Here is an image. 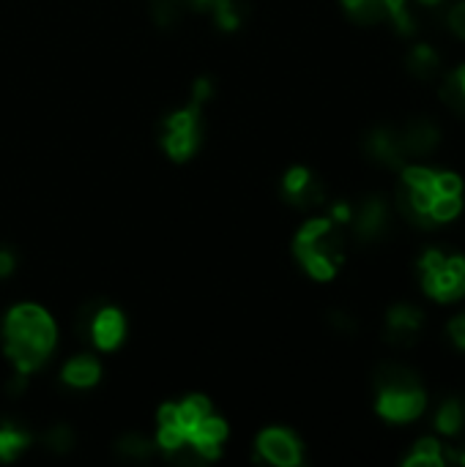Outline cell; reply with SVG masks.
Masks as SVG:
<instances>
[{
	"instance_id": "6da1fadb",
	"label": "cell",
	"mask_w": 465,
	"mask_h": 467,
	"mask_svg": "<svg viewBox=\"0 0 465 467\" xmlns=\"http://www.w3.org/2000/svg\"><path fill=\"white\" fill-rule=\"evenodd\" d=\"M225 438L227 424L214 416L211 402L206 397H186L159 410L156 446H162V451L178 465H197L214 460L222 451Z\"/></svg>"
},
{
	"instance_id": "7a4b0ae2",
	"label": "cell",
	"mask_w": 465,
	"mask_h": 467,
	"mask_svg": "<svg viewBox=\"0 0 465 467\" xmlns=\"http://www.w3.org/2000/svg\"><path fill=\"white\" fill-rule=\"evenodd\" d=\"M397 208L417 227L449 222L463 208V183L452 172L406 167L403 186L397 189Z\"/></svg>"
},
{
	"instance_id": "3957f363",
	"label": "cell",
	"mask_w": 465,
	"mask_h": 467,
	"mask_svg": "<svg viewBox=\"0 0 465 467\" xmlns=\"http://www.w3.org/2000/svg\"><path fill=\"white\" fill-rule=\"evenodd\" d=\"M58 331L52 317L36 304H19L5 315L3 345L19 375L36 372L55 350Z\"/></svg>"
},
{
	"instance_id": "277c9868",
	"label": "cell",
	"mask_w": 465,
	"mask_h": 467,
	"mask_svg": "<svg viewBox=\"0 0 465 467\" xmlns=\"http://www.w3.org/2000/svg\"><path fill=\"white\" fill-rule=\"evenodd\" d=\"M293 252H296L299 263L304 265V271L312 279L329 282L340 271L343 257H345V238H343L340 222H334V219H312L296 235Z\"/></svg>"
},
{
	"instance_id": "5b68a950",
	"label": "cell",
	"mask_w": 465,
	"mask_h": 467,
	"mask_svg": "<svg viewBox=\"0 0 465 467\" xmlns=\"http://www.w3.org/2000/svg\"><path fill=\"white\" fill-rule=\"evenodd\" d=\"M375 389H378V413L395 424L419 419L428 405L417 372L400 364H384L375 372Z\"/></svg>"
},
{
	"instance_id": "8992f818",
	"label": "cell",
	"mask_w": 465,
	"mask_h": 467,
	"mask_svg": "<svg viewBox=\"0 0 465 467\" xmlns=\"http://www.w3.org/2000/svg\"><path fill=\"white\" fill-rule=\"evenodd\" d=\"M211 99V82L200 79L195 82V93L192 101L167 115L162 123V145L167 150V156H173L175 161L189 159L197 148H200V137H203V107Z\"/></svg>"
},
{
	"instance_id": "52a82bcc",
	"label": "cell",
	"mask_w": 465,
	"mask_h": 467,
	"mask_svg": "<svg viewBox=\"0 0 465 467\" xmlns=\"http://www.w3.org/2000/svg\"><path fill=\"white\" fill-rule=\"evenodd\" d=\"M419 274L425 293L441 304L460 301L465 296V257L460 254H444L430 249L419 260Z\"/></svg>"
},
{
	"instance_id": "ba28073f",
	"label": "cell",
	"mask_w": 465,
	"mask_h": 467,
	"mask_svg": "<svg viewBox=\"0 0 465 467\" xmlns=\"http://www.w3.org/2000/svg\"><path fill=\"white\" fill-rule=\"evenodd\" d=\"M79 331L99 348V350H115L126 337V320L112 306H90L79 315Z\"/></svg>"
},
{
	"instance_id": "9c48e42d",
	"label": "cell",
	"mask_w": 465,
	"mask_h": 467,
	"mask_svg": "<svg viewBox=\"0 0 465 467\" xmlns=\"http://www.w3.org/2000/svg\"><path fill=\"white\" fill-rule=\"evenodd\" d=\"M258 454H260V460H266L269 465H301V443L293 438V432L280 430V427L260 432V438H258Z\"/></svg>"
},
{
	"instance_id": "30bf717a",
	"label": "cell",
	"mask_w": 465,
	"mask_h": 467,
	"mask_svg": "<svg viewBox=\"0 0 465 467\" xmlns=\"http://www.w3.org/2000/svg\"><path fill=\"white\" fill-rule=\"evenodd\" d=\"M282 192H285V200L296 208H318L326 202L323 183L307 167H293L282 181Z\"/></svg>"
},
{
	"instance_id": "8fae6325",
	"label": "cell",
	"mask_w": 465,
	"mask_h": 467,
	"mask_svg": "<svg viewBox=\"0 0 465 467\" xmlns=\"http://www.w3.org/2000/svg\"><path fill=\"white\" fill-rule=\"evenodd\" d=\"M348 222L354 224L356 238L370 244V241H378L389 230V208L381 197H367L359 202L356 211H351Z\"/></svg>"
},
{
	"instance_id": "7c38bea8",
	"label": "cell",
	"mask_w": 465,
	"mask_h": 467,
	"mask_svg": "<svg viewBox=\"0 0 465 467\" xmlns=\"http://www.w3.org/2000/svg\"><path fill=\"white\" fill-rule=\"evenodd\" d=\"M397 137H400V148H403L406 159H422V156L433 153L441 142L439 126L433 120H425V118H417V120L400 126Z\"/></svg>"
},
{
	"instance_id": "4fadbf2b",
	"label": "cell",
	"mask_w": 465,
	"mask_h": 467,
	"mask_svg": "<svg viewBox=\"0 0 465 467\" xmlns=\"http://www.w3.org/2000/svg\"><path fill=\"white\" fill-rule=\"evenodd\" d=\"M422 326H425L422 309L400 304L386 317V342L395 345V348H411V345H417V339L422 334Z\"/></svg>"
},
{
	"instance_id": "5bb4252c",
	"label": "cell",
	"mask_w": 465,
	"mask_h": 467,
	"mask_svg": "<svg viewBox=\"0 0 465 467\" xmlns=\"http://www.w3.org/2000/svg\"><path fill=\"white\" fill-rule=\"evenodd\" d=\"M365 150L370 153V159H375L384 167H403L406 156L400 148V137L395 126H381L375 129L367 140H365Z\"/></svg>"
},
{
	"instance_id": "9a60e30c",
	"label": "cell",
	"mask_w": 465,
	"mask_h": 467,
	"mask_svg": "<svg viewBox=\"0 0 465 467\" xmlns=\"http://www.w3.org/2000/svg\"><path fill=\"white\" fill-rule=\"evenodd\" d=\"M101 378V367L93 356H77L63 367V380L71 389H90Z\"/></svg>"
},
{
	"instance_id": "2e32d148",
	"label": "cell",
	"mask_w": 465,
	"mask_h": 467,
	"mask_svg": "<svg viewBox=\"0 0 465 467\" xmlns=\"http://www.w3.org/2000/svg\"><path fill=\"white\" fill-rule=\"evenodd\" d=\"M408 71H411L414 77H419V79H433V77L441 71V57H439V52H436L433 47H428V44L414 47L411 55H408Z\"/></svg>"
},
{
	"instance_id": "e0dca14e",
	"label": "cell",
	"mask_w": 465,
	"mask_h": 467,
	"mask_svg": "<svg viewBox=\"0 0 465 467\" xmlns=\"http://www.w3.org/2000/svg\"><path fill=\"white\" fill-rule=\"evenodd\" d=\"M27 443H30V438L25 430H19L14 424H0V462L16 460L27 449Z\"/></svg>"
},
{
	"instance_id": "ac0fdd59",
	"label": "cell",
	"mask_w": 465,
	"mask_h": 467,
	"mask_svg": "<svg viewBox=\"0 0 465 467\" xmlns=\"http://www.w3.org/2000/svg\"><path fill=\"white\" fill-rule=\"evenodd\" d=\"M343 5L362 25H375V22H381V19L389 16L384 0H343Z\"/></svg>"
},
{
	"instance_id": "d6986e66",
	"label": "cell",
	"mask_w": 465,
	"mask_h": 467,
	"mask_svg": "<svg viewBox=\"0 0 465 467\" xmlns=\"http://www.w3.org/2000/svg\"><path fill=\"white\" fill-rule=\"evenodd\" d=\"M441 99L447 107H452L458 115L465 118V66L447 74V79L441 82Z\"/></svg>"
},
{
	"instance_id": "ffe728a7",
	"label": "cell",
	"mask_w": 465,
	"mask_h": 467,
	"mask_svg": "<svg viewBox=\"0 0 465 467\" xmlns=\"http://www.w3.org/2000/svg\"><path fill=\"white\" fill-rule=\"evenodd\" d=\"M447 462L444 446L436 441H419L414 446V454L406 457V467H441Z\"/></svg>"
},
{
	"instance_id": "44dd1931",
	"label": "cell",
	"mask_w": 465,
	"mask_h": 467,
	"mask_svg": "<svg viewBox=\"0 0 465 467\" xmlns=\"http://www.w3.org/2000/svg\"><path fill=\"white\" fill-rule=\"evenodd\" d=\"M463 421L465 410L458 400H447V402L436 410V427H439V432H444V435H458L460 427H463Z\"/></svg>"
},
{
	"instance_id": "7402d4cb",
	"label": "cell",
	"mask_w": 465,
	"mask_h": 467,
	"mask_svg": "<svg viewBox=\"0 0 465 467\" xmlns=\"http://www.w3.org/2000/svg\"><path fill=\"white\" fill-rule=\"evenodd\" d=\"M244 8H247V5H244L241 0H217L211 11H214L219 27L236 30V27L241 25V19H244Z\"/></svg>"
},
{
	"instance_id": "603a6c76",
	"label": "cell",
	"mask_w": 465,
	"mask_h": 467,
	"mask_svg": "<svg viewBox=\"0 0 465 467\" xmlns=\"http://www.w3.org/2000/svg\"><path fill=\"white\" fill-rule=\"evenodd\" d=\"M118 457L121 460H129V462H143L153 454V446L148 441H143L140 435H126L118 446H115Z\"/></svg>"
},
{
	"instance_id": "cb8c5ba5",
	"label": "cell",
	"mask_w": 465,
	"mask_h": 467,
	"mask_svg": "<svg viewBox=\"0 0 465 467\" xmlns=\"http://www.w3.org/2000/svg\"><path fill=\"white\" fill-rule=\"evenodd\" d=\"M181 14H184L181 0H153V16L159 25H173L181 19Z\"/></svg>"
},
{
	"instance_id": "d4e9b609",
	"label": "cell",
	"mask_w": 465,
	"mask_h": 467,
	"mask_svg": "<svg viewBox=\"0 0 465 467\" xmlns=\"http://www.w3.org/2000/svg\"><path fill=\"white\" fill-rule=\"evenodd\" d=\"M44 443H47L49 451L66 454V451L71 449V443H74V435L69 432V427H52V430L44 435Z\"/></svg>"
},
{
	"instance_id": "484cf974",
	"label": "cell",
	"mask_w": 465,
	"mask_h": 467,
	"mask_svg": "<svg viewBox=\"0 0 465 467\" xmlns=\"http://www.w3.org/2000/svg\"><path fill=\"white\" fill-rule=\"evenodd\" d=\"M384 3H386L389 16L397 22L400 33H414V19H411L408 11H406V0H384Z\"/></svg>"
},
{
	"instance_id": "4316f807",
	"label": "cell",
	"mask_w": 465,
	"mask_h": 467,
	"mask_svg": "<svg viewBox=\"0 0 465 467\" xmlns=\"http://www.w3.org/2000/svg\"><path fill=\"white\" fill-rule=\"evenodd\" d=\"M449 25H452V30L465 38V3H458V5H452V11H449Z\"/></svg>"
},
{
	"instance_id": "83f0119b",
	"label": "cell",
	"mask_w": 465,
	"mask_h": 467,
	"mask_svg": "<svg viewBox=\"0 0 465 467\" xmlns=\"http://www.w3.org/2000/svg\"><path fill=\"white\" fill-rule=\"evenodd\" d=\"M449 337H452V342H455L460 350H465V315L455 317V320L449 323Z\"/></svg>"
},
{
	"instance_id": "f1b7e54d",
	"label": "cell",
	"mask_w": 465,
	"mask_h": 467,
	"mask_svg": "<svg viewBox=\"0 0 465 467\" xmlns=\"http://www.w3.org/2000/svg\"><path fill=\"white\" fill-rule=\"evenodd\" d=\"M16 268V257L11 249H0V276H11Z\"/></svg>"
},
{
	"instance_id": "f546056e",
	"label": "cell",
	"mask_w": 465,
	"mask_h": 467,
	"mask_svg": "<svg viewBox=\"0 0 465 467\" xmlns=\"http://www.w3.org/2000/svg\"><path fill=\"white\" fill-rule=\"evenodd\" d=\"M184 8H214L217 0H181Z\"/></svg>"
},
{
	"instance_id": "4dcf8cb0",
	"label": "cell",
	"mask_w": 465,
	"mask_h": 467,
	"mask_svg": "<svg viewBox=\"0 0 465 467\" xmlns=\"http://www.w3.org/2000/svg\"><path fill=\"white\" fill-rule=\"evenodd\" d=\"M449 460H452V462H458V465H465V446L455 449V451H449Z\"/></svg>"
},
{
	"instance_id": "1f68e13d",
	"label": "cell",
	"mask_w": 465,
	"mask_h": 467,
	"mask_svg": "<svg viewBox=\"0 0 465 467\" xmlns=\"http://www.w3.org/2000/svg\"><path fill=\"white\" fill-rule=\"evenodd\" d=\"M422 5H439V3H444V0H419Z\"/></svg>"
}]
</instances>
